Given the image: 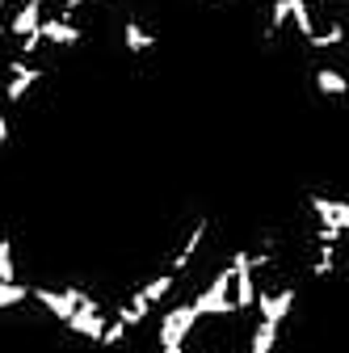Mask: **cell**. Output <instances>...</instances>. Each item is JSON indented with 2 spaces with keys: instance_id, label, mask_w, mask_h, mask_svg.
Wrapping results in <instances>:
<instances>
[{
  "instance_id": "9",
  "label": "cell",
  "mask_w": 349,
  "mask_h": 353,
  "mask_svg": "<svg viewBox=\"0 0 349 353\" xmlns=\"http://www.w3.org/2000/svg\"><path fill=\"white\" fill-rule=\"evenodd\" d=\"M278 332H282V324H278V320H261V324L252 328V336H248V353H274Z\"/></svg>"
},
{
  "instance_id": "12",
  "label": "cell",
  "mask_w": 349,
  "mask_h": 353,
  "mask_svg": "<svg viewBox=\"0 0 349 353\" xmlns=\"http://www.w3.org/2000/svg\"><path fill=\"white\" fill-rule=\"evenodd\" d=\"M26 299H30V286H21V282H0V312L21 307Z\"/></svg>"
},
{
  "instance_id": "10",
  "label": "cell",
  "mask_w": 349,
  "mask_h": 353,
  "mask_svg": "<svg viewBox=\"0 0 349 353\" xmlns=\"http://www.w3.org/2000/svg\"><path fill=\"white\" fill-rule=\"evenodd\" d=\"M172 286H177V274H168V270H164L160 278H152L148 286H139V294H143V299L156 307V303H164V299L172 294Z\"/></svg>"
},
{
  "instance_id": "3",
  "label": "cell",
  "mask_w": 349,
  "mask_h": 353,
  "mask_svg": "<svg viewBox=\"0 0 349 353\" xmlns=\"http://www.w3.org/2000/svg\"><path fill=\"white\" fill-rule=\"evenodd\" d=\"M198 324V312H194V303H177V307H168L164 320H160V349L164 353H181L186 349V336L194 332Z\"/></svg>"
},
{
  "instance_id": "13",
  "label": "cell",
  "mask_w": 349,
  "mask_h": 353,
  "mask_svg": "<svg viewBox=\"0 0 349 353\" xmlns=\"http://www.w3.org/2000/svg\"><path fill=\"white\" fill-rule=\"evenodd\" d=\"M0 282H17V261H13V240L0 236Z\"/></svg>"
},
{
  "instance_id": "2",
  "label": "cell",
  "mask_w": 349,
  "mask_h": 353,
  "mask_svg": "<svg viewBox=\"0 0 349 353\" xmlns=\"http://www.w3.org/2000/svg\"><path fill=\"white\" fill-rule=\"evenodd\" d=\"M30 299L42 307L47 316H55L59 324H68L72 316H76V307L89 299V290H80V286H30Z\"/></svg>"
},
{
  "instance_id": "7",
  "label": "cell",
  "mask_w": 349,
  "mask_h": 353,
  "mask_svg": "<svg viewBox=\"0 0 349 353\" xmlns=\"http://www.w3.org/2000/svg\"><path fill=\"white\" fill-rule=\"evenodd\" d=\"M312 210L320 219V228H341L349 236V198H324V194H316Z\"/></svg>"
},
{
  "instance_id": "15",
  "label": "cell",
  "mask_w": 349,
  "mask_h": 353,
  "mask_svg": "<svg viewBox=\"0 0 349 353\" xmlns=\"http://www.w3.org/2000/svg\"><path fill=\"white\" fill-rule=\"evenodd\" d=\"M181 353H190V349H181Z\"/></svg>"
},
{
  "instance_id": "14",
  "label": "cell",
  "mask_w": 349,
  "mask_h": 353,
  "mask_svg": "<svg viewBox=\"0 0 349 353\" xmlns=\"http://www.w3.org/2000/svg\"><path fill=\"white\" fill-rule=\"evenodd\" d=\"M126 332H130V328H126L122 320H110V324H106V332H101V349H114V345H122V341H126Z\"/></svg>"
},
{
  "instance_id": "11",
  "label": "cell",
  "mask_w": 349,
  "mask_h": 353,
  "mask_svg": "<svg viewBox=\"0 0 349 353\" xmlns=\"http://www.w3.org/2000/svg\"><path fill=\"white\" fill-rule=\"evenodd\" d=\"M328 274H337V244H316L312 278H328Z\"/></svg>"
},
{
  "instance_id": "1",
  "label": "cell",
  "mask_w": 349,
  "mask_h": 353,
  "mask_svg": "<svg viewBox=\"0 0 349 353\" xmlns=\"http://www.w3.org/2000/svg\"><path fill=\"white\" fill-rule=\"evenodd\" d=\"M190 303H194L198 320H202V316H232V312H236V303H232V265H223V270L210 278V286L198 290Z\"/></svg>"
},
{
  "instance_id": "8",
  "label": "cell",
  "mask_w": 349,
  "mask_h": 353,
  "mask_svg": "<svg viewBox=\"0 0 349 353\" xmlns=\"http://www.w3.org/2000/svg\"><path fill=\"white\" fill-rule=\"evenodd\" d=\"M122 47L130 55H148V51H156V34L139 17H122Z\"/></svg>"
},
{
  "instance_id": "5",
  "label": "cell",
  "mask_w": 349,
  "mask_h": 353,
  "mask_svg": "<svg viewBox=\"0 0 349 353\" xmlns=\"http://www.w3.org/2000/svg\"><path fill=\"white\" fill-rule=\"evenodd\" d=\"M295 303H299L295 286H282V290L261 286V290H257V316H261V320H278V324H286V316L295 312Z\"/></svg>"
},
{
  "instance_id": "4",
  "label": "cell",
  "mask_w": 349,
  "mask_h": 353,
  "mask_svg": "<svg viewBox=\"0 0 349 353\" xmlns=\"http://www.w3.org/2000/svg\"><path fill=\"white\" fill-rule=\"evenodd\" d=\"M106 316H101V303L89 294V299H84L80 307H76V316L63 324L68 332H76V336H84V341H93V345H101V332H106Z\"/></svg>"
},
{
  "instance_id": "6",
  "label": "cell",
  "mask_w": 349,
  "mask_h": 353,
  "mask_svg": "<svg viewBox=\"0 0 349 353\" xmlns=\"http://www.w3.org/2000/svg\"><path fill=\"white\" fill-rule=\"evenodd\" d=\"M206 232H210V219H198V223L190 228V236H186V244L172 252V261H168V274H186L190 265H194V256H198V248H202V240H206Z\"/></svg>"
}]
</instances>
